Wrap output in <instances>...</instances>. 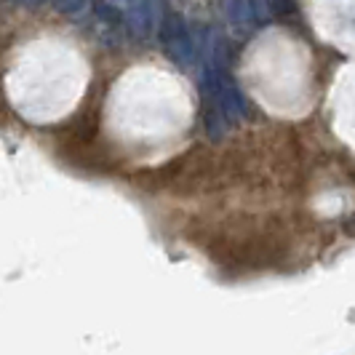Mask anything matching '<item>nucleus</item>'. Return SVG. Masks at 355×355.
Masks as SVG:
<instances>
[{
    "label": "nucleus",
    "mask_w": 355,
    "mask_h": 355,
    "mask_svg": "<svg viewBox=\"0 0 355 355\" xmlns=\"http://www.w3.org/2000/svg\"><path fill=\"white\" fill-rule=\"evenodd\" d=\"M91 62L83 46L64 33L43 30L19 40L6 56L3 94L19 121L56 125L83 102Z\"/></svg>",
    "instance_id": "nucleus-2"
},
{
    "label": "nucleus",
    "mask_w": 355,
    "mask_h": 355,
    "mask_svg": "<svg viewBox=\"0 0 355 355\" xmlns=\"http://www.w3.org/2000/svg\"><path fill=\"white\" fill-rule=\"evenodd\" d=\"M193 105L184 83L155 64L125 67L105 94L102 137L137 166H150L168 155L171 144L190 128Z\"/></svg>",
    "instance_id": "nucleus-1"
}]
</instances>
